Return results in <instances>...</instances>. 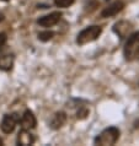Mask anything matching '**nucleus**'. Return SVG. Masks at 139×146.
<instances>
[{"instance_id":"f257e3e1","label":"nucleus","mask_w":139,"mask_h":146,"mask_svg":"<svg viewBox=\"0 0 139 146\" xmlns=\"http://www.w3.org/2000/svg\"><path fill=\"white\" fill-rule=\"evenodd\" d=\"M124 58L128 62L139 60V32L130 35L124 44Z\"/></svg>"},{"instance_id":"f03ea898","label":"nucleus","mask_w":139,"mask_h":146,"mask_svg":"<svg viewBox=\"0 0 139 146\" xmlns=\"http://www.w3.org/2000/svg\"><path fill=\"white\" fill-rule=\"evenodd\" d=\"M120 139V130L116 127H110L102 130L95 137V144L100 146H111L117 143Z\"/></svg>"},{"instance_id":"7ed1b4c3","label":"nucleus","mask_w":139,"mask_h":146,"mask_svg":"<svg viewBox=\"0 0 139 146\" xmlns=\"http://www.w3.org/2000/svg\"><path fill=\"white\" fill-rule=\"evenodd\" d=\"M101 32H102V28L100 26H96V25L89 26L86 28H84V30L78 35L76 43L79 44V46H84V44L94 42V40H96L97 38L100 37Z\"/></svg>"},{"instance_id":"20e7f679","label":"nucleus","mask_w":139,"mask_h":146,"mask_svg":"<svg viewBox=\"0 0 139 146\" xmlns=\"http://www.w3.org/2000/svg\"><path fill=\"white\" fill-rule=\"evenodd\" d=\"M17 123H20V115L17 113H10V114H5L1 120V130L5 134H10L15 130Z\"/></svg>"},{"instance_id":"39448f33","label":"nucleus","mask_w":139,"mask_h":146,"mask_svg":"<svg viewBox=\"0 0 139 146\" xmlns=\"http://www.w3.org/2000/svg\"><path fill=\"white\" fill-rule=\"evenodd\" d=\"M60 17H62V14L60 13H52L49 15H46V16H42L37 20V23L42 27H52L57 25L59 22Z\"/></svg>"},{"instance_id":"423d86ee","label":"nucleus","mask_w":139,"mask_h":146,"mask_svg":"<svg viewBox=\"0 0 139 146\" xmlns=\"http://www.w3.org/2000/svg\"><path fill=\"white\" fill-rule=\"evenodd\" d=\"M123 7H124V3L121 1V0H117V1L112 3L107 7H105L101 13V16L102 17H111V16L117 15L120 11L123 10Z\"/></svg>"},{"instance_id":"0eeeda50","label":"nucleus","mask_w":139,"mask_h":146,"mask_svg":"<svg viewBox=\"0 0 139 146\" xmlns=\"http://www.w3.org/2000/svg\"><path fill=\"white\" fill-rule=\"evenodd\" d=\"M36 117L33 115V113L31 111H25V113L22 114L21 119H20V124H21L22 129H26V130H31L36 127Z\"/></svg>"},{"instance_id":"6e6552de","label":"nucleus","mask_w":139,"mask_h":146,"mask_svg":"<svg viewBox=\"0 0 139 146\" xmlns=\"http://www.w3.org/2000/svg\"><path fill=\"white\" fill-rule=\"evenodd\" d=\"M132 28H133L132 23H129L127 21H120L113 26V31H114V33H117L121 38H124L130 33Z\"/></svg>"},{"instance_id":"1a4fd4ad","label":"nucleus","mask_w":139,"mask_h":146,"mask_svg":"<svg viewBox=\"0 0 139 146\" xmlns=\"http://www.w3.org/2000/svg\"><path fill=\"white\" fill-rule=\"evenodd\" d=\"M65 121H67V114H65L64 112H57L52 115L49 125L52 129L58 130V129H60L65 124Z\"/></svg>"},{"instance_id":"9d476101","label":"nucleus","mask_w":139,"mask_h":146,"mask_svg":"<svg viewBox=\"0 0 139 146\" xmlns=\"http://www.w3.org/2000/svg\"><path fill=\"white\" fill-rule=\"evenodd\" d=\"M17 144L21 146H28L32 145L35 143V136L30 133V130H26V129H22L21 131L17 135Z\"/></svg>"},{"instance_id":"9b49d317","label":"nucleus","mask_w":139,"mask_h":146,"mask_svg":"<svg viewBox=\"0 0 139 146\" xmlns=\"http://www.w3.org/2000/svg\"><path fill=\"white\" fill-rule=\"evenodd\" d=\"M14 66V55L13 54H1L0 55V70L9 71Z\"/></svg>"},{"instance_id":"f8f14e48","label":"nucleus","mask_w":139,"mask_h":146,"mask_svg":"<svg viewBox=\"0 0 139 146\" xmlns=\"http://www.w3.org/2000/svg\"><path fill=\"white\" fill-rule=\"evenodd\" d=\"M53 36H54V33H53L52 31L39 32V33H38V39L42 40V42H47V40H51L53 38Z\"/></svg>"},{"instance_id":"ddd939ff","label":"nucleus","mask_w":139,"mask_h":146,"mask_svg":"<svg viewBox=\"0 0 139 146\" xmlns=\"http://www.w3.org/2000/svg\"><path fill=\"white\" fill-rule=\"evenodd\" d=\"M53 1H54L55 6L63 7V9H65V7H69L70 5H73L75 0H53Z\"/></svg>"},{"instance_id":"4468645a","label":"nucleus","mask_w":139,"mask_h":146,"mask_svg":"<svg viewBox=\"0 0 139 146\" xmlns=\"http://www.w3.org/2000/svg\"><path fill=\"white\" fill-rule=\"evenodd\" d=\"M89 114V109L86 107H81L79 111H78V118L79 119H84V118H86V115Z\"/></svg>"},{"instance_id":"2eb2a0df","label":"nucleus","mask_w":139,"mask_h":146,"mask_svg":"<svg viewBox=\"0 0 139 146\" xmlns=\"http://www.w3.org/2000/svg\"><path fill=\"white\" fill-rule=\"evenodd\" d=\"M6 35L5 33H0V49L5 46V43H6Z\"/></svg>"},{"instance_id":"dca6fc26","label":"nucleus","mask_w":139,"mask_h":146,"mask_svg":"<svg viewBox=\"0 0 139 146\" xmlns=\"http://www.w3.org/2000/svg\"><path fill=\"white\" fill-rule=\"evenodd\" d=\"M3 19H4V16H3L1 14H0V22H1V21H3Z\"/></svg>"},{"instance_id":"f3484780","label":"nucleus","mask_w":139,"mask_h":146,"mask_svg":"<svg viewBox=\"0 0 139 146\" xmlns=\"http://www.w3.org/2000/svg\"><path fill=\"white\" fill-rule=\"evenodd\" d=\"M0 145H3V140L1 139H0Z\"/></svg>"},{"instance_id":"a211bd4d","label":"nucleus","mask_w":139,"mask_h":146,"mask_svg":"<svg viewBox=\"0 0 139 146\" xmlns=\"http://www.w3.org/2000/svg\"><path fill=\"white\" fill-rule=\"evenodd\" d=\"M3 1H7V0H3Z\"/></svg>"}]
</instances>
